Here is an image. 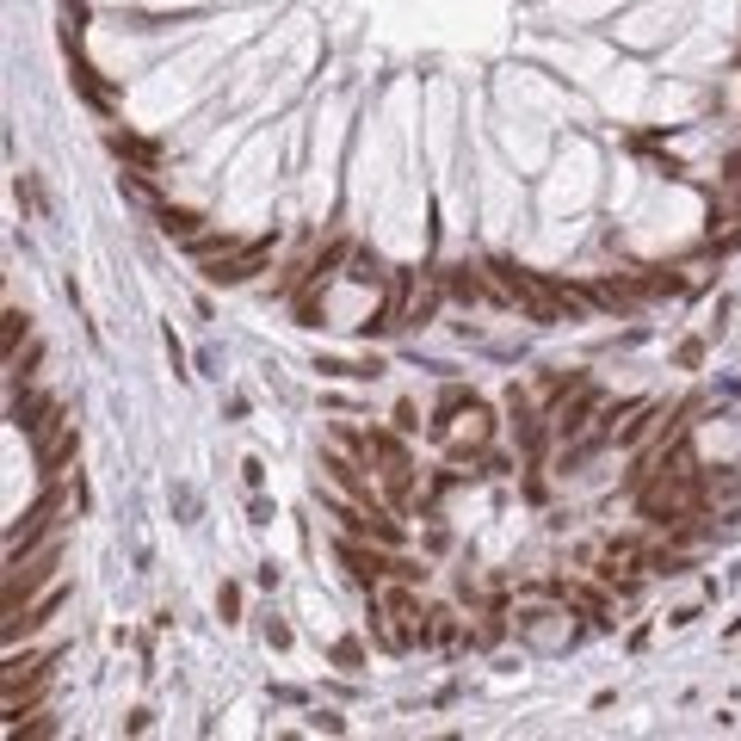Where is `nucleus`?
Returning <instances> with one entry per match:
<instances>
[{"instance_id":"nucleus-1","label":"nucleus","mask_w":741,"mask_h":741,"mask_svg":"<svg viewBox=\"0 0 741 741\" xmlns=\"http://www.w3.org/2000/svg\"><path fill=\"white\" fill-rule=\"evenodd\" d=\"M56 569H62V544H44L31 556H7V612L25 606L44 581H56Z\"/></svg>"},{"instance_id":"nucleus-2","label":"nucleus","mask_w":741,"mask_h":741,"mask_svg":"<svg viewBox=\"0 0 741 741\" xmlns=\"http://www.w3.org/2000/svg\"><path fill=\"white\" fill-rule=\"evenodd\" d=\"M62 507H68V488H56V482H50V488L38 494V501H31V507L7 525V556H25V550H31V544H38V538L50 532V525H56V513H62Z\"/></svg>"},{"instance_id":"nucleus-3","label":"nucleus","mask_w":741,"mask_h":741,"mask_svg":"<svg viewBox=\"0 0 741 741\" xmlns=\"http://www.w3.org/2000/svg\"><path fill=\"white\" fill-rule=\"evenodd\" d=\"M266 260H272V241H254V247H241V254H217L204 266V278H210V285H247Z\"/></svg>"},{"instance_id":"nucleus-4","label":"nucleus","mask_w":741,"mask_h":741,"mask_svg":"<svg viewBox=\"0 0 741 741\" xmlns=\"http://www.w3.org/2000/svg\"><path fill=\"white\" fill-rule=\"evenodd\" d=\"M75 451H81V427H75V420L50 427V433L38 439V476H44V482H56V476H62V464H75Z\"/></svg>"},{"instance_id":"nucleus-5","label":"nucleus","mask_w":741,"mask_h":741,"mask_svg":"<svg viewBox=\"0 0 741 741\" xmlns=\"http://www.w3.org/2000/svg\"><path fill=\"white\" fill-rule=\"evenodd\" d=\"M13 427L31 433V439H44L50 427H62V402H56V396H38V390H19V402H13Z\"/></svg>"},{"instance_id":"nucleus-6","label":"nucleus","mask_w":741,"mask_h":741,"mask_svg":"<svg viewBox=\"0 0 741 741\" xmlns=\"http://www.w3.org/2000/svg\"><path fill=\"white\" fill-rule=\"evenodd\" d=\"M599 408H606V402H599V390H587V383H581L575 402H562V408L550 414V433H556V439H581V433H587V420H593Z\"/></svg>"},{"instance_id":"nucleus-7","label":"nucleus","mask_w":741,"mask_h":741,"mask_svg":"<svg viewBox=\"0 0 741 741\" xmlns=\"http://www.w3.org/2000/svg\"><path fill=\"white\" fill-rule=\"evenodd\" d=\"M56 612H62V587H56V593H44L38 606H13V612H7V643L19 649L25 637H38V630H44Z\"/></svg>"},{"instance_id":"nucleus-8","label":"nucleus","mask_w":741,"mask_h":741,"mask_svg":"<svg viewBox=\"0 0 741 741\" xmlns=\"http://www.w3.org/2000/svg\"><path fill=\"white\" fill-rule=\"evenodd\" d=\"M340 562L352 569V581H359V587L396 581V556H383V550H365V544H340Z\"/></svg>"},{"instance_id":"nucleus-9","label":"nucleus","mask_w":741,"mask_h":741,"mask_svg":"<svg viewBox=\"0 0 741 741\" xmlns=\"http://www.w3.org/2000/svg\"><path fill=\"white\" fill-rule=\"evenodd\" d=\"M439 285H445L457 303H494V285H488V272H482V266H451Z\"/></svg>"},{"instance_id":"nucleus-10","label":"nucleus","mask_w":741,"mask_h":741,"mask_svg":"<svg viewBox=\"0 0 741 741\" xmlns=\"http://www.w3.org/2000/svg\"><path fill=\"white\" fill-rule=\"evenodd\" d=\"M68 68H75V87L87 93V105H93V112H112V87L99 81V68H93V62H81L75 50H68Z\"/></svg>"},{"instance_id":"nucleus-11","label":"nucleus","mask_w":741,"mask_h":741,"mask_svg":"<svg viewBox=\"0 0 741 741\" xmlns=\"http://www.w3.org/2000/svg\"><path fill=\"white\" fill-rule=\"evenodd\" d=\"M155 223H161V235H173V241H192L198 235V210H186V204H155Z\"/></svg>"},{"instance_id":"nucleus-12","label":"nucleus","mask_w":741,"mask_h":741,"mask_svg":"<svg viewBox=\"0 0 741 741\" xmlns=\"http://www.w3.org/2000/svg\"><path fill=\"white\" fill-rule=\"evenodd\" d=\"M359 451H365V457H377L383 470H402V464H408V457H402V439H396V433H365V439H359Z\"/></svg>"},{"instance_id":"nucleus-13","label":"nucleus","mask_w":741,"mask_h":741,"mask_svg":"<svg viewBox=\"0 0 741 741\" xmlns=\"http://www.w3.org/2000/svg\"><path fill=\"white\" fill-rule=\"evenodd\" d=\"M556 599H562V606H581L587 618H606V593H593L581 581H556Z\"/></svg>"},{"instance_id":"nucleus-14","label":"nucleus","mask_w":741,"mask_h":741,"mask_svg":"<svg viewBox=\"0 0 741 741\" xmlns=\"http://www.w3.org/2000/svg\"><path fill=\"white\" fill-rule=\"evenodd\" d=\"M105 143H112V155H118V161L155 167V143H143V136H130V130H112V136H105Z\"/></svg>"},{"instance_id":"nucleus-15","label":"nucleus","mask_w":741,"mask_h":741,"mask_svg":"<svg viewBox=\"0 0 741 741\" xmlns=\"http://www.w3.org/2000/svg\"><path fill=\"white\" fill-rule=\"evenodd\" d=\"M31 334V315L25 309H7V328H0V340H7V359H13V352H19V340Z\"/></svg>"},{"instance_id":"nucleus-16","label":"nucleus","mask_w":741,"mask_h":741,"mask_svg":"<svg viewBox=\"0 0 741 741\" xmlns=\"http://www.w3.org/2000/svg\"><path fill=\"white\" fill-rule=\"evenodd\" d=\"M217 612H223V618H235V612H241V587H235V581H223V593H217Z\"/></svg>"},{"instance_id":"nucleus-17","label":"nucleus","mask_w":741,"mask_h":741,"mask_svg":"<svg viewBox=\"0 0 741 741\" xmlns=\"http://www.w3.org/2000/svg\"><path fill=\"white\" fill-rule=\"evenodd\" d=\"M352 278H359V285H377L383 272H377V260H371V254H359V260H352Z\"/></svg>"},{"instance_id":"nucleus-18","label":"nucleus","mask_w":741,"mask_h":741,"mask_svg":"<svg viewBox=\"0 0 741 741\" xmlns=\"http://www.w3.org/2000/svg\"><path fill=\"white\" fill-rule=\"evenodd\" d=\"M723 186H741V149H735V155L723 161Z\"/></svg>"}]
</instances>
